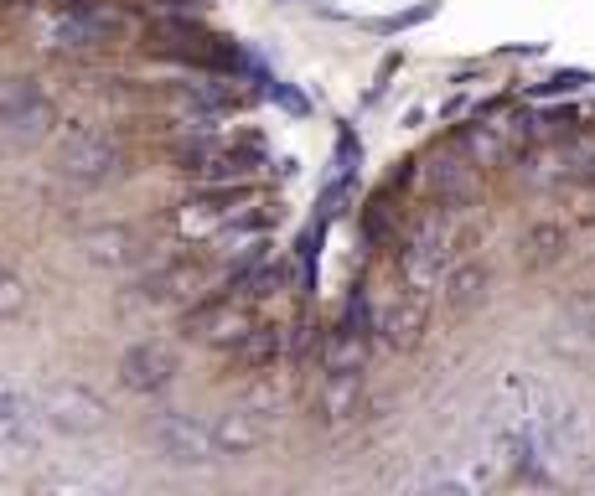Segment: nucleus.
Here are the masks:
<instances>
[{
	"label": "nucleus",
	"mask_w": 595,
	"mask_h": 496,
	"mask_svg": "<svg viewBox=\"0 0 595 496\" xmlns=\"http://www.w3.org/2000/svg\"><path fill=\"white\" fill-rule=\"evenodd\" d=\"M451 248H456V233H451V217L445 212H425L399 243V285L409 290H440L445 269H451Z\"/></svg>",
	"instance_id": "f257e3e1"
},
{
	"label": "nucleus",
	"mask_w": 595,
	"mask_h": 496,
	"mask_svg": "<svg viewBox=\"0 0 595 496\" xmlns=\"http://www.w3.org/2000/svg\"><path fill=\"white\" fill-rule=\"evenodd\" d=\"M37 419L57 434H99L109 424V403L88 383H52L37 393Z\"/></svg>",
	"instance_id": "f03ea898"
},
{
	"label": "nucleus",
	"mask_w": 595,
	"mask_h": 496,
	"mask_svg": "<svg viewBox=\"0 0 595 496\" xmlns=\"http://www.w3.org/2000/svg\"><path fill=\"white\" fill-rule=\"evenodd\" d=\"M249 181H218L207 186V192H197L192 202H182V212H176V233H182L187 243H213L233 212L249 207Z\"/></svg>",
	"instance_id": "7ed1b4c3"
},
{
	"label": "nucleus",
	"mask_w": 595,
	"mask_h": 496,
	"mask_svg": "<svg viewBox=\"0 0 595 496\" xmlns=\"http://www.w3.org/2000/svg\"><path fill=\"white\" fill-rule=\"evenodd\" d=\"M425 326H430V295L425 290H409L399 285L383 305H373V336L394 352H414L425 341Z\"/></svg>",
	"instance_id": "20e7f679"
},
{
	"label": "nucleus",
	"mask_w": 595,
	"mask_h": 496,
	"mask_svg": "<svg viewBox=\"0 0 595 496\" xmlns=\"http://www.w3.org/2000/svg\"><path fill=\"white\" fill-rule=\"evenodd\" d=\"M259 326V316L249 310L244 295H202L192 310H187V336L207 341V347H233L238 336H249Z\"/></svg>",
	"instance_id": "39448f33"
},
{
	"label": "nucleus",
	"mask_w": 595,
	"mask_h": 496,
	"mask_svg": "<svg viewBox=\"0 0 595 496\" xmlns=\"http://www.w3.org/2000/svg\"><path fill=\"white\" fill-rule=\"evenodd\" d=\"M151 445L171 465H207V460L218 455L213 429H207L202 419H192V414H161V419H151Z\"/></svg>",
	"instance_id": "423d86ee"
},
{
	"label": "nucleus",
	"mask_w": 595,
	"mask_h": 496,
	"mask_svg": "<svg viewBox=\"0 0 595 496\" xmlns=\"http://www.w3.org/2000/svg\"><path fill=\"white\" fill-rule=\"evenodd\" d=\"M47 124H52V109H47V99L37 93L32 78H6L0 83V140L26 145V140H37Z\"/></svg>",
	"instance_id": "0eeeda50"
},
{
	"label": "nucleus",
	"mask_w": 595,
	"mask_h": 496,
	"mask_svg": "<svg viewBox=\"0 0 595 496\" xmlns=\"http://www.w3.org/2000/svg\"><path fill=\"white\" fill-rule=\"evenodd\" d=\"M114 166H119V145L104 130H78V135L63 140V150H57V171H63L68 181H78V186L109 181Z\"/></svg>",
	"instance_id": "6e6552de"
},
{
	"label": "nucleus",
	"mask_w": 595,
	"mask_h": 496,
	"mask_svg": "<svg viewBox=\"0 0 595 496\" xmlns=\"http://www.w3.org/2000/svg\"><path fill=\"white\" fill-rule=\"evenodd\" d=\"M182 372V357L166 341H135V347L119 357V383L130 393H161L171 388V378Z\"/></svg>",
	"instance_id": "1a4fd4ad"
},
{
	"label": "nucleus",
	"mask_w": 595,
	"mask_h": 496,
	"mask_svg": "<svg viewBox=\"0 0 595 496\" xmlns=\"http://www.w3.org/2000/svg\"><path fill=\"white\" fill-rule=\"evenodd\" d=\"M114 31L119 21L88 0V6H63V16H52L42 26V37H52V47H104Z\"/></svg>",
	"instance_id": "9d476101"
},
{
	"label": "nucleus",
	"mask_w": 595,
	"mask_h": 496,
	"mask_svg": "<svg viewBox=\"0 0 595 496\" xmlns=\"http://www.w3.org/2000/svg\"><path fill=\"white\" fill-rule=\"evenodd\" d=\"M363 409V367H326L321 393H316V419L321 424H347Z\"/></svg>",
	"instance_id": "9b49d317"
},
{
	"label": "nucleus",
	"mask_w": 595,
	"mask_h": 496,
	"mask_svg": "<svg viewBox=\"0 0 595 496\" xmlns=\"http://www.w3.org/2000/svg\"><path fill=\"white\" fill-rule=\"evenodd\" d=\"M207 295V269L182 259V264H166L161 274L145 279V300H156V305H197Z\"/></svg>",
	"instance_id": "f8f14e48"
},
{
	"label": "nucleus",
	"mask_w": 595,
	"mask_h": 496,
	"mask_svg": "<svg viewBox=\"0 0 595 496\" xmlns=\"http://www.w3.org/2000/svg\"><path fill=\"white\" fill-rule=\"evenodd\" d=\"M425 186L440 202H466L476 192V166L466 161L461 150H435L430 166H425Z\"/></svg>",
	"instance_id": "ddd939ff"
},
{
	"label": "nucleus",
	"mask_w": 595,
	"mask_h": 496,
	"mask_svg": "<svg viewBox=\"0 0 595 496\" xmlns=\"http://www.w3.org/2000/svg\"><path fill=\"white\" fill-rule=\"evenodd\" d=\"M264 419L270 414H259V409H228L223 419H218V429H213V440H218V450L223 455H249V450H259L264 440H270V429H264Z\"/></svg>",
	"instance_id": "4468645a"
},
{
	"label": "nucleus",
	"mask_w": 595,
	"mask_h": 496,
	"mask_svg": "<svg viewBox=\"0 0 595 496\" xmlns=\"http://www.w3.org/2000/svg\"><path fill=\"white\" fill-rule=\"evenodd\" d=\"M456 150L476 171H487V166H502V155L513 150V135H508V124H466L456 135Z\"/></svg>",
	"instance_id": "2eb2a0df"
},
{
	"label": "nucleus",
	"mask_w": 595,
	"mask_h": 496,
	"mask_svg": "<svg viewBox=\"0 0 595 496\" xmlns=\"http://www.w3.org/2000/svg\"><path fill=\"white\" fill-rule=\"evenodd\" d=\"M280 352H285V336H280V326H254L249 336H238L233 341V362L244 367V372H259V367H275L280 362Z\"/></svg>",
	"instance_id": "dca6fc26"
},
{
	"label": "nucleus",
	"mask_w": 595,
	"mask_h": 496,
	"mask_svg": "<svg viewBox=\"0 0 595 496\" xmlns=\"http://www.w3.org/2000/svg\"><path fill=\"white\" fill-rule=\"evenodd\" d=\"M487 285H492L487 264H461V269H445V279H440L445 305H451V310H471V305H482V300H487Z\"/></svg>",
	"instance_id": "f3484780"
},
{
	"label": "nucleus",
	"mask_w": 595,
	"mask_h": 496,
	"mask_svg": "<svg viewBox=\"0 0 595 496\" xmlns=\"http://www.w3.org/2000/svg\"><path fill=\"white\" fill-rule=\"evenodd\" d=\"M135 248H140V238L130 233V228H94L83 238V254L94 259V264H130L135 259Z\"/></svg>",
	"instance_id": "a211bd4d"
},
{
	"label": "nucleus",
	"mask_w": 595,
	"mask_h": 496,
	"mask_svg": "<svg viewBox=\"0 0 595 496\" xmlns=\"http://www.w3.org/2000/svg\"><path fill=\"white\" fill-rule=\"evenodd\" d=\"M197 42H213V37H207V26L202 21H192V16H182V11H176L171 21H156L151 26V47H161V52H197Z\"/></svg>",
	"instance_id": "6ab92c4d"
},
{
	"label": "nucleus",
	"mask_w": 595,
	"mask_h": 496,
	"mask_svg": "<svg viewBox=\"0 0 595 496\" xmlns=\"http://www.w3.org/2000/svg\"><path fill=\"white\" fill-rule=\"evenodd\" d=\"M368 362V336H352V331H321V372L326 367H363Z\"/></svg>",
	"instance_id": "aec40b11"
},
{
	"label": "nucleus",
	"mask_w": 595,
	"mask_h": 496,
	"mask_svg": "<svg viewBox=\"0 0 595 496\" xmlns=\"http://www.w3.org/2000/svg\"><path fill=\"white\" fill-rule=\"evenodd\" d=\"M285 403H290V372L259 367L254 383H249V409H259V414H280Z\"/></svg>",
	"instance_id": "412c9836"
},
{
	"label": "nucleus",
	"mask_w": 595,
	"mask_h": 496,
	"mask_svg": "<svg viewBox=\"0 0 595 496\" xmlns=\"http://www.w3.org/2000/svg\"><path fill=\"white\" fill-rule=\"evenodd\" d=\"M523 248H528V264H554L564 254V228L559 223H539L523 238Z\"/></svg>",
	"instance_id": "4be33fe9"
},
{
	"label": "nucleus",
	"mask_w": 595,
	"mask_h": 496,
	"mask_svg": "<svg viewBox=\"0 0 595 496\" xmlns=\"http://www.w3.org/2000/svg\"><path fill=\"white\" fill-rule=\"evenodd\" d=\"M337 326L352 331V336H368V341H373V300H368V290H352V295H347Z\"/></svg>",
	"instance_id": "5701e85b"
},
{
	"label": "nucleus",
	"mask_w": 595,
	"mask_h": 496,
	"mask_svg": "<svg viewBox=\"0 0 595 496\" xmlns=\"http://www.w3.org/2000/svg\"><path fill=\"white\" fill-rule=\"evenodd\" d=\"M585 83H590L585 68H564V73H549L544 83H533V93H539V99H559V93H575V88H585Z\"/></svg>",
	"instance_id": "b1692460"
},
{
	"label": "nucleus",
	"mask_w": 595,
	"mask_h": 496,
	"mask_svg": "<svg viewBox=\"0 0 595 496\" xmlns=\"http://www.w3.org/2000/svg\"><path fill=\"white\" fill-rule=\"evenodd\" d=\"M21 310H26V285H21V274L0 269V321H6V316H21Z\"/></svg>",
	"instance_id": "393cba45"
},
{
	"label": "nucleus",
	"mask_w": 595,
	"mask_h": 496,
	"mask_svg": "<svg viewBox=\"0 0 595 496\" xmlns=\"http://www.w3.org/2000/svg\"><path fill=\"white\" fill-rule=\"evenodd\" d=\"M264 93H270V99H275L285 114H295V119H306V114H311V99H306V93H301V88H290V83H280V78L264 88Z\"/></svg>",
	"instance_id": "a878e982"
},
{
	"label": "nucleus",
	"mask_w": 595,
	"mask_h": 496,
	"mask_svg": "<svg viewBox=\"0 0 595 496\" xmlns=\"http://www.w3.org/2000/svg\"><path fill=\"white\" fill-rule=\"evenodd\" d=\"M440 6L435 0H425V6H409V11H399V16H389V21H378V31H409V26H420V21H430Z\"/></svg>",
	"instance_id": "bb28decb"
},
{
	"label": "nucleus",
	"mask_w": 595,
	"mask_h": 496,
	"mask_svg": "<svg viewBox=\"0 0 595 496\" xmlns=\"http://www.w3.org/2000/svg\"><path fill=\"white\" fill-rule=\"evenodd\" d=\"M26 424V403L16 398V393H0V440H6V434H16Z\"/></svg>",
	"instance_id": "cd10ccee"
},
{
	"label": "nucleus",
	"mask_w": 595,
	"mask_h": 496,
	"mask_svg": "<svg viewBox=\"0 0 595 496\" xmlns=\"http://www.w3.org/2000/svg\"><path fill=\"white\" fill-rule=\"evenodd\" d=\"M570 321H575V331L585 341H595V295H575L570 300Z\"/></svg>",
	"instance_id": "c85d7f7f"
},
{
	"label": "nucleus",
	"mask_w": 595,
	"mask_h": 496,
	"mask_svg": "<svg viewBox=\"0 0 595 496\" xmlns=\"http://www.w3.org/2000/svg\"><path fill=\"white\" fill-rule=\"evenodd\" d=\"M57 6H88V0H57Z\"/></svg>",
	"instance_id": "c756f323"
},
{
	"label": "nucleus",
	"mask_w": 595,
	"mask_h": 496,
	"mask_svg": "<svg viewBox=\"0 0 595 496\" xmlns=\"http://www.w3.org/2000/svg\"><path fill=\"white\" fill-rule=\"evenodd\" d=\"M0 6H16V0H0Z\"/></svg>",
	"instance_id": "7c9ffc66"
}]
</instances>
